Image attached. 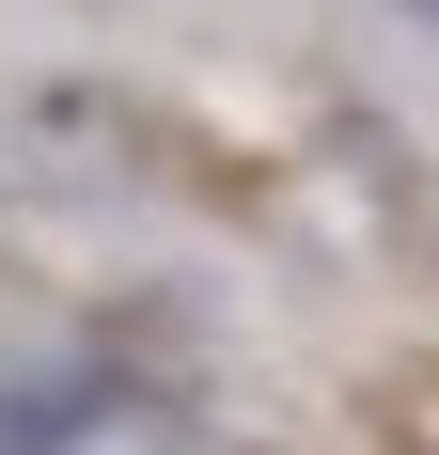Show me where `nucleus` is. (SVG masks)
I'll return each instance as SVG.
<instances>
[{"label": "nucleus", "instance_id": "obj_1", "mask_svg": "<svg viewBox=\"0 0 439 455\" xmlns=\"http://www.w3.org/2000/svg\"><path fill=\"white\" fill-rule=\"evenodd\" d=\"M94 424H110L94 377H0V455H79Z\"/></svg>", "mask_w": 439, "mask_h": 455}]
</instances>
